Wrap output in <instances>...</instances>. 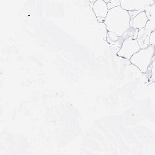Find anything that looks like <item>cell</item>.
Segmentation results:
<instances>
[{
	"instance_id": "cell-7",
	"label": "cell",
	"mask_w": 155,
	"mask_h": 155,
	"mask_svg": "<svg viewBox=\"0 0 155 155\" xmlns=\"http://www.w3.org/2000/svg\"><path fill=\"white\" fill-rule=\"evenodd\" d=\"M148 20L145 11H141L133 19V28L139 30L143 29L145 28Z\"/></svg>"
},
{
	"instance_id": "cell-2",
	"label": "cell",
	"mask_w": 155,
	"mask_h": 155,
	"mask_svg": "<svg viewBox=\"0 0 155 155\" xmlns=\"http://www.w3.org/2000/svg\"><path fill=\"white\" fill-rule=\"evenodd\" d=\"M155 55V47L151 44L145 48H141L130 58V62L141 73L146 74L149 71Z\"/></svg>"
},
{
	"instance_id": "cell-8",
	"label": "cell",
	"mask_w": 155,
	"mask_h": 155,
	"mask_svg": "<svg viewBox=\"0 0 155 155\" xmlns=\"http://www.w3.org/2000/svg\"><path fill=\"white\" fill-rule=\"evenodd\" d=\"M145 11L149 19L145 28L152 31H155V3L151 6H147Z\"/></svg>"
},
{
	"instance_id": "cell-13",
	"label": "cell",
	"mask_w": 155,
	"mask_h": 155,
	"mask_svg": "<svg viewBox=\"0 0 155 155\" xmlns=\"http://www.w3.org/2000/svg\"><path fill=\"white\" fill-rule=\"evenodd\" d=\"M106 18H103V17H96L97 21L99 22V23H104Z\"/></svg>"
},
{
	"instance_id": "cell-4",
	"label": "cell",
	"mask_w": 155,
	"mask_h": 155,
	"mask_svg": "<svg viewBox=\"0 0 155 155\" xmlns=\"http://www.w3.org/2000/svg\"><path fill=\"white\" fill-rule=\"evenodd\" d=\"M120 6L127 11L141 10L143 11L145 8L153 5V0H120Z\"/></svg>"
},
{
	"instance_id": "cell-12",
	"label": "cell",
	"mask_w": 155,
	"mask_h": 155,
	"mask_svg": "<svg viewBox=\"0 0 155 155\" xmlns=\"http://www.w3.org/2000/svg\"><path fill=\"white\" fill-rule=\"evenodd\" d=\"M154 45L155 47V31H152L151 35H150V45Z\"/></svg>"
},
{
	"instance_id": "cell-10",
	"label": "cell",
	"mask_w": 155,
	"mask_h": 155,
	"mask_svg": "<svg viewBox=\"0 0 155 155\" xmlns=\"http://www.w3.org/2000/svg\"><path fill=\"white\" fill-rule=\"evenodd\" d=\"M119 6H120V0H110V2L107 3V7L109 9Z\"/></svg>"
},
{
	"instance_id": "cell-11",
	"label": "cell",
	"mask_w": 155,
	"mask_h": 155,
	"mask_svg": "<svg viewBox=\"0 0 155 155\" xmlns=\"http://www.w3.org/2000/svg\"><path fill=\"white\" fill-rule=\"evenodd\" d=\"M141 10H132V11H128L129 15H130L131 20L133 21V19L137 15H138L140 12H141Z\"/></svg>"
},
{
	"instance_id": "cell-3",
	"label": "cell",
	"mask_w": 155,
	"mask_h": 155,
	"mask_svg": "<svg viewBox=\"0 0 155 155\" xmlns=\"http://www.w3.org/2000/svg\"><path fill=\"white\" fill-rule=\"evenodd\" d=\"M141 49L137 39H134V37H129L124 40L117 55L130 60L131 57Z\"/></svg>"
},
{
	"instance_id": "cell-6",
	"label": "cell",
	"mask_w": 155,
	"mask_h": 155,
	"mask_svg": "<svg viewBox=\"0 0 155 155\" xmlns=\"http://www.w3.org/2000/svg\"><path fill=\"white\" fill-rule=\"evenodd\" d=\"M92 9L96 17L103 18L106 17L109 10L107 7V3L104 0H97L93 3Z\"/></svg>"
},
{
	"instance_id": "cell-16",
	"label": "cell",
	"mask_w": 155,
	"mask_h": 155,
	"mask_svg": "<svg viewBox=\"0 0 155 155\" xmlns=\"http://www.w3.org/2000/svg\"><path fill=\"white\" fill-rule=\"evenodd\" d=\"M153 1H154V2H155V0H153Z\"/></svg>"
},
{
	"instance_id": "cell-14",
	"label": "cell",
	"mask_w": 155,
	"mask_h": 155,
	"mask_svg": "<svg viewBox=\"0 0 155 155\" xmlns=\"http://www.w3.org/2000/svg\"><path fill=\"white\" fill-rule=\"evenodd\" d=\"M97 1V0H89V2H90V3H94L95 2H96Z\"/></svg>"
},
{
	"instance_id": "cell-15",
	"label": "cell",
	"mask_w": 155,
	"mask_h": 155,
	"mask_svg": "<svg viewBox=\"0 0 155 155\" xmlns=\"http://www.w3.org/2000/svg\"><path fill=\"white\" fill-rule=\"evenodd\" d=\"M104 1L106 3H108L109 2H110V0H104Z\"/></svg>"
},
{
	"instance_id": "cell-1",
	"label": "cell",
	"mask_w": 155,
	"mask_h": 155,
	"mask_svg": "<svg viewBox=\"0 0 155 155\" xmlns=\"http://www.w3.org/2000/svg\"><path fill=\"white\" fill-rule=\"evenodd\" d=\"M130 21L131 18L128 11L119 6L109 10L104 24L107 31L114 32L119 37H122L131 28Z\"/></svg>"
},
{
	"instance_id": "cell-5",
	"label": "cell",
	"mask_w": 155,
	"mask_h": 155,
	"mask_svg": "<svg viewBox=\"0 0 155 155\" xmlns=\"http://www.w3.org/2000/svg\"><path fill=\"white\" fill-rule=\"evenodd\" d=\"M152 31L144 28L140 29L138 33L137 40L141 48H145L150 45V35Z\"/></svg>"
},
{
	"instance_id": "cell-9",
	"label": "cell",
	"mask_w": 155,
	"mask_h": 155,
	"mask_svg": "<svg viewBox=\"0 0 155 155\" xmlns=\"http://www.w3.org/2000/svg\"><path fill=\"white\" fill-rule=\"evenodd\" d=\"M148 74L147 76L148 77V79L150 80V81L155 82V55L154 57L153 61L152 62V64L150 67L149 71H148L147 73L145 74Z\"/></svg>"
}]
</instances>
